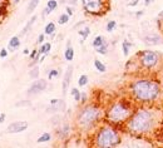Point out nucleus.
<instances>
[{"label":"nucleus","instance_id":"f257e3e1","mask_svg":"<svg viewBox=\"0 0 163 148\" xmlns=\"http://www.w3.org/2000/svg\"><path fill=\"white\" fill-rule=\"evenodd\" d=\"M157 124V114L151 108H139L130 115L127 128L133 134H147Z\"/></svg>","mask_w":163,"mask_h":148},{"label":"nucleus","instance_id":"f03ea898","mask_svg":"<svg viewBox=\"0 0 163 148\" xmlns=\"http://www.w3.org/2000/svg\"><path fill=\"white\" fill-rule=\"evenodd\" d=\"M130 92L135 100L141 103H152L156 102L161 97V86L153 79L143 78L132 83Z\"/></svg>","mask_w":163,"mask_h":148},{"label":"nucleus","instance_id":"7ed1b4c3","mask_svg":"<svg viewBox=\"0 0 163 148\" xmlns=\"http://www.w3.org/2000/svg\"><path fill=\"white\" fill-rule=\"evenodd\" d=\"M120 136L113 127H103L98 132L96 144L101 148H110L120 144Z\"/></svg>","mask_w":163,"mask_h":148},{"label":"nucleus","instance_id":"20e7f679","mask_svg":"<svg viewBox=\"0 0 163 148\" xmlns=\"http://www.w3.org/2000/svg\"><path fill=\"white\" fill-rule=\"evenodd\" d=\"M132 108L127 103L118 102L114 103L107 112V119L112 123H123L132 115Z\"/></svg>","mask_w":163,"mask_h":148},{"label":"nucleus","instance_id":"39448f33","mask_svg":"<svg viewBox=\"0 0 163 148\" xmlns=\"http://www.w3.org/2000/svg\"><path fill=\"white\" fill-rule=\"evenodd\" d=\"M101 112L97 107L94 105H88V107L83 108V110L78 115V124L82 128H89L98 120Z\"/></svg>","mask_w":163,"mask_h":148},{"label":"nucleus","instance_id":"423d86ee","mask_svg":"<svg viewBox=\"0 0 163 148\" xmlns=\"http://www.w3.org/2000/svg\"><path fill=\"white\" fill-rule=\"evenodd\" d=\"M84 10L91 15H103L108 10L109 0H82Z\"/></svg>","mask_w":163,"mask_h":148},{"label":"nucleus","instance_id":"0eeeda50","mask_svg":"<svg viewBox=\"0 0 163 148\" xmlns=\"http://www.w3.org/2000/svg\"><path fill=\"white\" fill-rule=\"evenodd\" d=\"M158 63H159V55L156 52L146 50L143 53H139V64L144 69H148V70L154 69L158 65Z\"/></svg>","mask_w":163,"mask_h":148},{"label":"nucleus","instance_id":"6e6552de","mask_svg":"<svg viewBox=\"0 0 163 148\" xmlns=\"http://www.w3.org/2000/svg\"><path fill=\"white\" fill-rule=\"evenodd\" d=\"M45 89H46V82L44 79H38V81H35L30 86V88L28 89V94L29 96H34V94H39L41 92H44Z\"/></svg>","mask_w":163,"mask_h":148},{"label":"nucleus","instance_id":"1a4fd4ad","mask_svg":"<svg viewBox=\"0 0 163 148\" xmlns=\"http://www.w3.org/2000/svg\"><path fill=\"white\" fill-rule=\"evenodd\" d=\"M27 128H28L27 122H13L12 124H9L7 132L8 133H20V132H24Z\"/></svg>","mask_w":163,"mask_h":148},{"label":"nucleus","instance_id":"9d476101","mask_svg":"<svg viewBox=\"0 0 163 148\" xmlns=\"http://www.w3.org/2000/svg\"><path fill=\"white\" fill-rule=\"evenodd\" d=\"M72 74H73V67L69 65L67 68L65 70V74H64V78H63V87H62V91H63V94H67V91L69 88V84H70V79H72Z\"/></svg>","mask_w":163,"mask_h":148},{"label":"nucleus","instance_id":"9b49d317","mask_svg":"<svg viewBox=\"0 0 163 148\" xmlns=\"http://www.w3.org/2000/svg\"><path fill=\"white\" fill-rule=\"evenodd\" d=\"M50 104H51V108L49 110H55V112H58V110H63L65 108V103H64V100H62V99H51Z\"/></svg>","mask_w":163,"mask_h":148},{"label":"nucleus","instance_id":"f8f14e48","mask_svg":"<svg viewBox=\"0 0 163 148\" xmlns=\"http://www.w3.org/2000/svg\"><path fill=\"white\" fill-rule=\"evenodd\" d=\"M64 58H65V60H68V62H72L73 58H74V50H73V48L70 46V41L69 40H68V44H67V50L64 53Z\"/></svg>","mask_w":163,"mask_h":148},{"label":"nucleus","instance_id":"ddd939ff","mask_svg":"<svg viewBox=\"0 0 163 148\" xmlns=\"http://www.w3.org/2000/svg\"><path fill=\"white\" fill-rule=\"evenodd\" d=\"M19 46H20L19 36H13V38L9 40V48H10V50H17Z\"/></svg>","mask_w":163,"mask_h":148},{"label":"nucleus","instance_id":"4468645a","mask_svg":"<svg viewBox=\"0 0 163 148\" xmlns=\"http://www.w3.org/2000/svg\"><path fill=\"white\" fill-rule=\"evenodd\" d=\"M35 20H36V17H35V15H34V17H31V18H30V20L28 22L27 26H25V28L23 29V31H22V35H25V34H27L28 31L31 29V26H33V24L35 23Z\"/></svg>","mask_w":163,"mask_h":148},{"label":"nucleus","instance_id":"2eb2a0df","mask_svg":"<svg viewBox=\"0 0 163 148\" xmlns=\"http://www.w3.org/2000/svg\"><path fill=\"white\" fill-rule=\"evenodd\" d=\"M146 41L148 44H158L161 41V38L158 35H149V36H146Z\"/></svg>","mask_w":163,"mask_h":148},{"label":"nucleus","instance_id":"dca6fc26","mask_svg":"<svg viewBox=\"0 0 163 148\" xmlns=\"http://www.w3.org/2000/svg\"><path fill=\"white\" fill-rule=\"evenodd\" d=\"M104 43H106V40H104V38L102 35H98V36H96L94 38V40H93V46L94 48H99L101 45H103Z\"/></svg>","mask_w":163,"mask_h":148},{"label":"nucleus","instance_id":"f3484780","mask_svg":"<svg viewBox=\"0 0 163 148\" xmlns=\"http://www.w3.org/2000/svg\"><path fill=\"white\" fill-rule=\"evenodd\" d=\"M50 48H51V44L50 43H44L43 45H41V48L38 50L39 52V54H44V55H46L48 53L50 52Z\"/></svg>","mask_w":163,"mask_h":148},{"label":"nucleus","instance_id":"a211bd4d","mask_svg":"<svg viewBox=\"0 0 163 148\" xmlns=\"http://www.w3.org/2000/svg\"><path fill=\"white\" fill-rule=\"evenodd\" d=\"M94 67H96V68H97V70H98V72H101V73H104V72L107 70L106 65H104L103 63H102L101 60H98V59L94 60Z\"/></svg>","mask_w":163,"mask_h":148},{"label":"nucleus","instance_id":"6ab92c4d","mask_svg":"<svg viewBox=\"0 0 163 148\" xmlns=\"http://www.w3.org/2000/svg\"><path fill=\"white\" fill-rule=\"evenodd\" d=\"M39 1L40 0H30V3H29V5H28V14H30V13H33L34 10H35V8L38 7V4H39Z\"/></svg>","mask_w":163,"mask_h":148},{"label":"nucleus","instance_id":"aec40b11","mask_svg":"<svg viewBox=\"0 0 163 148\" xmlns=\"http://www.w3.org/2000/svg\"><path fill=\"white\" fill-rule=\"evenodd\" d=\"M130 48H132V44H130L129 41L124 40V41H123V44H122L123 54H124V55H128V54H129V50H130Z\"/></svg>","mask_w":163,"mask_h":148},{"label":"nucleus","instance_id":"412c9836","mask_svg":"<svg viewBox=\"0 0 163 148\" xmlns=\"http://www.w3.org/2000/svg\"><path fill=\"white\" fill-rule=\"evenodd\" d=\"M55 31V24L54 23H48L45 26V34H53Z\"/></svg>","mask_w":163,"mask_h":148},{"label":"nucleus","instance_id":"4be33fe9","mask_svg":"<svg viewBox=\"0 0 163 148\" xmlns=\"http://www.w3.org/2000/svg\"><path fill=\"white\" fill-rule=\"evenodd\" d=\"M89 33H91V29L88 28V26H85L83 30H80L79 31V34H80V36H82V40H85L88 36H89Z\"/></svg>","mask_w":163,"mask_h":148},{"label":"nucleus","instance_id":"5701e85b","mask_svg":"<svg viewBox=\"0 0 163 148\" xmlns=\"http://www.w3.org/2000/svg\"><path fill=\"white\" fill-rule=\"evenodd\" d=\"M68 20H69V15L68 14H62L59 17V20H58V23H59L60 25H64L68 23Z\"/></svg>","mask_w":163,"mask_h":148},{"label":"nucleus","instance_id":"b1692460","mask_svg":"<svg viewBox=\"0 0 163 148\" xmlns=\"http://www.w3.org/2000/svg\"><path fill=\"white\" fill-rule=\"evenodd\" d=\"M72 94H73V97H74V99L77 100V102H79L80 98H82V93L78 91L77 88H72Z\"/></svg>","mask_w":163,"mask_h":148},{"label":"nucleus","instance_id":"393cba45","mask_svg":"<svg viewBox=\"0 0 163 148\" xmlns=\"http://www.w3.org/2000/svg\"><path fill=\"white\" fill-rule=\"evenodd\" d=\"M48 141H50V134L49 133H44V134H41L38 138V143H44V142H48Z\"/></svg>","mask_w":163,"mask_h":148},{"label":"nucleus","instance_id":"a878e982","mask_svg":"<svg viewBox=\"0 0 163 148\" xmlns=\"http://www.w3.org/2000/svg\"><path fill=\"white\" fill-rule=\"evenodd\" d=\"M39 77V67L36 65V67H34L33 69L30 70V78H33V79H36Z\"/></svg>","mask_w":163,"mask_h":148},{"label":"nucleus","instance_id":"bb28decb","mask_svg":"<svg viewBox=\"0 0 163 148\" xmlns=\"http://www.w3.org/2000/svg\"><path fill=\"white\" fill-rule=\"evenodd\" d=\"M115 26H117V23H115L114 20H110V22L107 24V31L108 33H112V31L115 29Z\"/></svg>","mask_w":163,"mask_h":148},{"label":"nucleus","instance_id":"cd10ccee","mask_svg":"<svg viewBox=\"0 0 163 148\" xmlns=\"http://www.w3.org/2000/svg\"><path fill=\"white\" fill-rule=\"evenodd\" d=\"M87 83H88V77L85 75V74H83V75H80V77H79V81H78V84H79L80 87H84Z\"/></svg>","mask_w":163,"mask_h":148},{"label":"nucleus","instance_id":"c85d7f7f","mask_svg":"<svg viewBox=\"0 0 163 148\" xmlns=\"http://www.w3.org/2000/svg\"><path fill=\"white\" fill-rule=\"evenodd\" d=\"M46 7H48V8L51 10V12H53V10H55L57 7H58L57 0H49V1H48V5H46Z\"/></svg>","mask_w":163,"mask_h":148},{"label":"nucleus","instance_id":"c756f323","mask_svg":"<svg viewBox=\"0 0 163 148\" xmlns=\"http://www.w3.org/2000/svg\"><path fill=\"white\" fill-rule=\"evenodd\" d=\"M96 50L99 54H107V43H104L103 45L99 46V48H96Z\"/></svg>","mask_w":163,"mask_h":148},{"label":"nucleus","instance_id":"7c9ffc66","mask_svg":"<svg viewBox=\"0 0 163 148\" xmlns=\"http://www.w3.org/2000/svg\"><path fill=\"white\" fill-rule=\"evenodd\" d=\"M54 77H58V70H57V69H53V70H50L49 75H48V78H49V79H53Z\"/></svg>","mask_w":163,"mask_h":148},{"label":"nucleus","instance_id":"2f4dec72","mask_svg":"<svg viewBox=\"0 0 163 148\" xmlns=\"http://www.w3.org/2000/svg\"><path fill=\"white\" fill-rule=\"evenodd\" d=\"M15 105H17V107H23V105H27V107H29L30 102H29V100H25V102H19V103H17Z\"/></svg>","mask_w":163,"mask_h":148},{"label":"nucleus","instance_id":"473e14b6","mask_svg":"<svg viewBox=\"0 0 163 148\" xmlns=\"http://www.w3.org/2000/svg\"><path fill=\"white\" fill-rule=\"evenodd\" d=\"M7 55H8V50L5 48H3L1 50H0V58H5Z\"/></svg>","mask_w":163,"mask_h":148},{"label":"nucleus","instance_id":"72a5a7b5","mask_svg":"<svg viewBox=\"0 0 163 148\" xmlns=\"http://www.w3.org/2000/svg\"><path fill=\"white\" fill-rule=\"evenodd\" d=\"M5 13H7V9H5V7H4V5H0V17L4 15Z\"/></svg>","mask_w":163,"mask_h":148},{"label":"nucleus","instance_id":"f704fd0d","mask_svg":"<svg viewBox=\"0 0 163 148\" xmlns=\"http://www.w3.org/2000/svg\"><path fill=\"white\" fill-rule=\"evenodd\" d=\"M50 12H51V10H50L48 7H46V9H44V10H43V17H45V15H48Z\"/></svg>","mask_w":163,"mask_h":148},{"label":"nucleus","instance_id":"c9c22d12","mask_svg":"<svg viewBox=\"0 0 163 148\" xmlns=\"http://www.w3.org/2000/svg\"><path fill=\"white\" fill-rule=\"evenodd\" d=\"M43 41H44V34H40L38 38V43H43Z\"/></svg>","mask_w":163,"mask_h":148},{"label":"nucleus","instance_id":"e433bc0d","mask_svg":"<svg viewBox=\"0 0 163 148\" xmlns=\"http://www.w3.org/2000/svg\"><path fill=\"white\" fill-rule=\"evenodd\" d=\"M5 120V113H1L0 114V123H3Z\"/></svg>","mask_w":163,"mask_h":148},{"label":"nucleus","instance_id":"4c0bfd02","mask_svg":"<svg viewBox=\"0 0 163 148\" xmlns=\"http://www.w3.org/2000/svg\"><path fill=\"white\" fill-rule=\"evenodd\" d=\"M67 13H68V15L70 17V15H73V10H72L69 7H67Z\"/></svg>","mask_w":163,"mask_h":148},{"label":"nucleus","instance_id":"58836bf2","mask_svg":"<svg viewBox=\"0 0 163 148\" xmlns=\"http://www.w3.org/2000/svg\"><path fill=\"white\" fill-rule=\"evenodd\" d=\"M85 93H82V98H80V100H82V102H85Z\"/></svg>","mask_w":163,"mask_h":148},{"label":"nucleus","instance_id":"ea45409f","mask_svg":"<svg viewBox=\"0 0 163 148\" xmlns=\"http://www.w3.org/2000/svg\"><path fill=\"white\" fill-rule=\"evenodd\" d=\"M144 4L146 5H149L151 4V0H144Z\"/></svg>","mask_w":163,"mask_h":148},{"label":"nucleus","instance_id":"a19ab883","mask_svg":"<svg viewBox=\"0 0 163 148\" xmlns=\"http://www.w3.org/2000/svg\"><path fill=\"white\" fill-rule=\"evenodd\" d=\"M19 1H20V0H12V3H13V4H18Z\"/></svg>","mask_w":163,"mask_h":148},{"label":"nucleus","instance_id":"79ce46f5","mask_svg":"<svg viewBox=\"0 0 163 148\" xmlns=\"http://www.w3.org/2000/svg\"><path fill=\"white\" fill-rule=\"evenodd\" d=\"M142 14H143V12H138V13H137V17H138V18H139V17H141V15H142Z\"/></svg>","mask_w":163,"mask_h":148},{"label":"nucleus","instance_id":"37998d69","mask_svg":"<svg viewBox=\"0 0 163 148\" xmlns=\"http://www.w3.org/2000/svg\"><path fill=\"white\" fill-rule=\"evenodd\" d=\"M159 18H163V12H161V13H159Z\"/></svg>","mask_w":163,"mask_h":148}]
</instances>
